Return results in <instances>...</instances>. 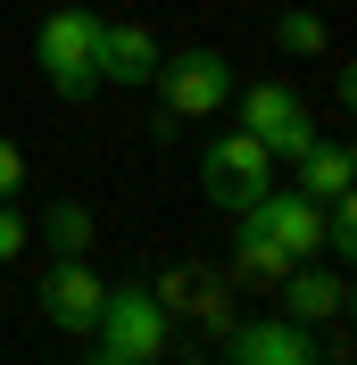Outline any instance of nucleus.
I'll return each mask as SVG.
<instances>
[{"label":"nucleus","instance_id":"nucleus-19","mask_svg":"<svg viewBox=\"0 0 357 365\" xmlns=\"http://www.w3.org/2000/svg\"><path fill=\"white\" fill-rule=\"evenodd\" d=\"M233 365H241V357H233Z\"/></svg>","mask_w":357,"mask_h":365},{"label":"nucleus","instance_id":"nucleus-13","mask_svg":"<svg viewBox=\"0 0 357 365\" xmlns=\"http://www.w3.org/2000/svg\"><path fill=\"white\" fill-rule=\"evenodd\" d=\"M42 241H50L59 257H84V250H91V207H84V200H50V207H42Z\"/></svg>","mask_w":357,"mask_h":365},{"label":"nucleus","instance_id":"nucleus-16","mask_svg":"<svg viewBox=\"0 0 357 365\" xmlns=\"http://www.w3.org/2000/svg\"><path fill=\"white\" fill-rule=\"evenodd\" d=\"M25 241H34V225L17 216V200H0V266H9V257H25Z\"/></svg>","mask_w":357,"mask_h":365},{"label":"nucleus","instance_id":"nucleus-6","mask_svg":"<svg viewBox=\"0 0 357 365\" xmlns=\"http://www.w3.org/2000/svg\"><path fill=\"white\" fill-rule=\"evenodd\" d=\"M100 299H109V282H100L84 257H59V266H50V282H42V316L59 324V332H75V341H91Z\"/></svg>","mask_w":357,"mask_h":365},{"label":"nucleus","instance_id":"nucleus-7","mask_svg":"<svg viewBox=\"0 0 357 365\" xmlns=\"http://www.w3.org/2000/svg\"><path fill=\"white\" fill-rule=\"evenodd\" d=\"M274 291H283V316H291V324H333L341 307H349V274H341V266H316V257H299V266H291Z\"/></svg>","mask_w":357,"mask_h":365},{"label":"nucleus","instance_id":"nucleus-11","mask_svg":"<svg viewBox=\"0 0 357 365\" xmlns=\"http://www.w3.org/2000/svg\"><path fill=\"white\" fill-rule=\"evenodd\" d=\"M349 191V141H308V158H299V200H341Z\"/></svg>","mask_w":357,"mask_h":365},{"label":"nucleus","instance_id":"nucleus-5","mask_svg":"<svg viewBox=\"0 0 357 365\" xmlns=\"http://www.w3.org/2000/svg\"><path fill=\"white\" fill-rule=\"evenodd\" d=\"M91 341L109 349V357H158V349H166V307H158V291H141V282L109 291V299H100Z\"/></svg>","mask_w":357,"mask_h":365},{"label":"nucleus","instance_id":"nucleus-2","mask_svg":"<svg viewBox=\"0 0 357 365\" xmlns=\"http://www.w3.org/2000/svg\"><path fill=\"white\" fill-rule=\"evenodd\" d=\"M150 83H158V108L166 116H216L241 91V75H233L224 50H175V58H158Z\"/></svg>","mask_w":357,"mask_h":365},{"label":"nucleus","instance_id":"nucleus-15","mask_svg":"<svg viewBox=\"0 0 357 365\" xmlns=\"http://www.w3.org/2000/svg\"><path fill=\"white\" fill-rule=\"evenodd\" d=\"M324 241H333V257L357 250V207H349V191H341V200H324Z\"/></svg>","mask_w":357,"mask_h":365},{"label":"nucleus","instance_id":"nucleus-3","mask_svg":"<svg viewBox=\"0 0 357 365\" xmlns=\"http://www.w3.org/2000/svg\"><path fill=\"white\" fill-rule=\"evenodd\" d=\"M200 191L224 207V216H241L249 200H266L274 191V158H266V141H249V133H224L200 150Z\"/></svg>","mask_w":357,"mask_h":365},{"label":"nucleus","instance_id":"nucleus-10","mask_svg":"<svg viewBox=\"0 0 357 365\" xmlns=\"http://www.w3.org/2000/svg\"><path fill=\"white\" fill-rule=\"evenodd\" d=\"M91 67H100V83H150V75H158V42L141 34V25H109V17H100Z\"/></svg>","mask_w":357,"mask_h":365},{"label":"nucleus","instance_id":"nucleus-14","mask_svg":"<svg viewBox=\"0 0 357 365\" xmlns=\"http://www.w3.org/2000/svg\"><path fill=\"white\" fill-rule=\"evenodd\" d=\"M274 42H283L291 58H316V50H324V17H308V9H291V17L274 25Z\"/></svg>","mask_w":357,"mask_h":365},{"label":"nucleus","instance_id":"nucleus-17","mask_svg":"<svg viewBox=\"0 0 357 365\" xmlns=\"http://www.w3.org/2000/svg\"><path fill=\"white\" fill-rule=\"evenodd\" d=\"M17 191H25V150L0 133V200H17Z\"/></svg>","mask_w":357,"mask_h":365},{"label":"nucleus","instance_id":"nucleus-4","mask_svg":"<svg viewBox=\"0 0 357 365\" xmlns=\"http://www.w3.org/2000/svg\"><path fill=\"white\" fill-rule=\"evenodd\" d=\"M241 100V133L249 141H266V158H308V141H316V125H308V108H299V91L291 83H249V91H233Z\"/></svg>","mask_w":357,"mask_h":365},{"label":"nucleus","instance_id":"nucleus-1","mask_svg":"<svg viewBox=\"0 0 357 365\" xmlns=\"http://www.w3.org/2000/svg\"><path fill=\"white\" fill-rule=\"evenodd\" d=\"M34 50H42V75H50L59 100H91V91H100V67H91V50H100V17H91V9H50Z\"/></svg>","mask_w":357,"mask_h":365},{"label":"nucleus","instance_id":"nucleus-12","mask_svg":"<svg viewBox=\"0 0 357 365\" xmlns=\"http://www.w3.org/2000/svg\"><path fill=\"white\" fill-rule=\"evenodd\" d=\"M233 266H241L249 282H266V291H274V282H283V274L299 266V257H291L283 241H274V232H258V225L241 216V241H233Z\"/></svg>","mask_w":357,"mask_h":365},{"label":"nucleus","instance_id":"nucleus-9","mask_svg":"<svg viewBox=\"0 0 357 365\" xmlns=\"http://www.w3.org/2000/svg\"><path fill=\"white\" fill-rule=\"evenodd\" d=\"M233 357H241V365H316V324H291V316L241 324Z\"/></svg>","mask_w":357,"mask_h":365},{"label":"nucleus","instance_id":"nucleus-18","mask_svg":"<svg viewBox=\"0 0 357 365\" xmlns=\"http://www.w3.org/2000/svg\"><path fill=\"white\" fill-rule=\"evenodd\" d=\"M91 365H158V357H109V349H100V357H91Z\"/></svg>","mask_w":357,"mask_h":365},{"label":"nucleus","instance_id":"nucleus-8","mask_svg":"<svg viewBox=\"0 0 357 365\" xmlns=\"http://www.w3.org/2000/svg\"><path fill=\"white\" fill-rule=\"evenodd\" d=\"M241 216H249L258 232H274L291 257H316V250H324V207L299 200V191H266V200H249Z\"/></svg>","mask_w":357,"mask_h":365}]
</instances>
